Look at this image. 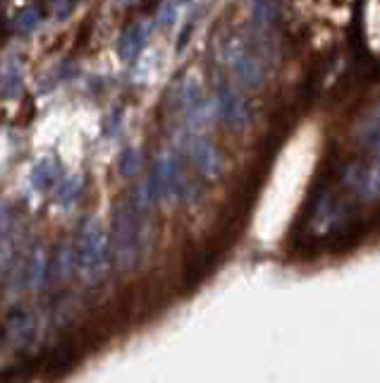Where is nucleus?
<instances>
[{"label":"nucleus","instance_id":"f257e3e1","mask_svg":"<svg viewBox=\"0 0 380 383\" xmlns=\"http://www.w3.org/2000/svg\"><path fill=\"white\" fill-rule=\"evenodd\" d=\"M74 261L79 274L89 283L103 281L110 269V240L103 223L98 218H84L79 225L77 245H74Z\"/></svg>","mask_w":380,"mask_h":383},{"label":"nucleus","instance_id":"f03ea898","mask_svg":"<svg viewBox=\"0 0 380 383\" xmlns=\"http://www.w3.org/2000/svg\"><path fill=\"white\" fill-rule=\"evenodd\" d=\"M113 257L122 274L132 271L139 259V220L132 201H118L113 208Z\"/></svg>","mask_w":380,"mask_h":383},{"label":"nucleus","instance_id":"7ed1b4c3","mask_svg":"<svg viewBox=\"0 0 380 383\" xmlns=\"http://www.w3.org/2000/svg\"><path fill=\"white\" fill-rule=\"evenodd\" d=\"M184 194V177L179 173L177 159L172 154L158 156L149 177V199L151 201H170L172 196Z\"/></svg>","mask_w":380,"mask_h":383},{"label":"nucleus","instance_id":"20e7f679","mask_svg":"<svg viewBox=\"0 0 380 383\" xmlns=\"http://www.w3.org/2000/svg\"><path fill=\"white\" fill-rule=\"evenodd\" d=\"M215 108H218V118L230 130H244L251 120L247 101L232 86H220L218 94H215Z\"/></svg>","mask_w":380,"mask_h":383},{"label":"nucleus","instance_id":"39448f33","mask_svg":"<svg viewBox=\"0 0 380 383\" xmlns=\"http://www.w3.org/2000/svg\"><path fill=\"white\" fill-rule=\"evenodd\" d=\"M230 65L239 84H244L247 89H259L263 84V67L254 55L249 53L244 46L232 43L230 46Z\"/></svg>","mask_w":380,"mask_h":383},{"label":"nucleus","instance_id":"423d86ee","mask_svg":"<svg viewBox=\"0 0 380 383\" xmlns=\"http://www.w3.org/2000/svg\"><path fill=\"white\" fill-rule=\"evenodd\" d=\"M189 159L203 177H218L220 170H223V159H220L218 149L203 137H191Z\"/></svg>","mask_w":380,"mask_h":383},{"label":"nucleus","instance_id":"0eeeda50","mask_svg":"<svg viewBox=\"0 0 380 383\" xmlns=\"http://www.w3.org/2000/svg\"><path fill=\"white\" fill-rule=\"evenodd\" d=\"M182 106H184L186 120H189L191 127L206 125V115H208L206 98H203L201 86H198L196 79H189V82L182 86Z\"/></svg>","mask_w":380,"mask_h":383},{"label":"nucleus","instance_id":"6e6552de","mask_svg":"<svg viewBox=\"0 0 380 383\" xmlns=\"http://www.w3.org/2000/svg\"><path fill=\"white\" fill-rule=\"evenodd\" d=\"M146 39H149V25L146 22H134L122 32L120 43H118V53L125 62H134L139 58V53L144 51Z\"/></svg>","mask_w":380,"mask_h":383},{"label":"nucleus","instance_id":"1a4fd4ad","mask_svg":"<svg viewBox=\"0 0 380 383\" xmlns=\"http://www.w3.org/2000/svg\"><path fill=\"white\" fill-rule=\"evenodd\" d=\"M57 175H60V163H57L55 156H41L36 163L32 166L29 173V182L36 192H50V187L55 184Z\"/></svg>","mask_w":380,"mask_h":383},{"label":"nucleus","instance_id":"9d476101","mask_svg":"<svg viewBox=\"0 0 380 383\" xmlns=\"http://www.w3.org/2000/svg\"><path fill=\"white\" fill-rule=\"evenodd\" d=\"M22 86H25V74H22L20 62L17 60L8 62L3 67V74H0V94L8 98V101H15L22 94Z\"/></svg>","mask_w":380,"mask_h":383},{"label":"nucleus","instance_id":"9b49d317","mask_svg":"<svg viewBox=\"0 0 380 383\" xmlns=\"http://www.w3.org/2000/svg\"><path fill=\"white\" fill-rule=\"evenodd\" d=\"M81 189H84V175L74 173V175H69L67 180H62V184L57 187L55 201H57L60 206H72L74 201L79 199Z\"/></svg>","mask_w":380,"mask_h":383},{"label":"nucleus","instance_id":"f8f14e48","mask_svg":"<svg viewBox=\"0 0 380 383\" xmlns=\"http://www.w3.org/2000/svg\"><path fill=\"white\" fill-rule=\"evenodd\" d=\"M39 25H41V10L36 8V5H27V8H22L13 20L15 32L22 34V36L34 34L39 29Z\"/></svg>","mask_w":380,"mask_h":383},{"label":"nucleus","instance_id":"ddd939ff","mask_svg":"<svg viewBox=\"0 0 380 383\" xmlns=\"http://www.w3.org/2000/svg\"><path fill=\"white\" fill-rule=\"evenodd\" d=\"M43 278H46V249L36 247L32 254V261H29V288L32 290L41 288Z\"/></svg>","mask_w":380,"mask_h":383},{"label":"nucleus","instance_id":"4468645a","mask_svg":"<svg viewBox=\"0 0 380 383\" xmlns=\"http://www.w3.org/2000/svg\"><path fill=\"white\" fill-rule=\"evenodd\" d=\"M364 194L368 199H376L380 196V144L376 149V159H373L371 168H368L366 177H364Z\"/></svg>","mask_w":380,"mask_h":383},{"label":"nucleus","instance_id":"2eb2a0df","mask_svg":"<svg viewBox=\"0 0 380 383\" xmlns=\"http://www.w3.org/2000/svg\"><path fill=\"white\" fill-rule=\"evenodd\" d=\"M139 170H142V154L137 149H125L120 156V175L134 177Z\"/></svg>","mask_w":380,"mask_h":383},{"label":"nucleus","instance_id":"dca6fc26","mask_svg":"<svg viewBox=\"0 0 380 383\" xmlns=\"http://www.w3.org/2000/svg\"><path fill=\"white\" fill-rule=\"evenodd\" d=\"M175 20H177V3H168L165 8L161 10V15H158V27L161 29H168L175 25Z\"/></svg>","mask_w":380,"mask_h":383},{"label":"nucleus","instance_id":"f3484780","mask_svg":"<svg viewBox=\"0 0 380 383\" xmlns=\"http://www.w3.org/2000/svg\"><path fill=\"white\" fill-rule=\"evenodd\" d=\"M53 5V13H55L57 20H67L69 13H72V0H50Z\"/></svg>","mask_w":380,"mask_h":383},{"label":"nucleus","instance_id":"a211bd4d","mask_svg":"<svg viewBox=\"0 0 380 383\" xmlns=\"http://www.w3.org/2000/svg\"><path fill=\"white\" fill-rule=\"evenodd\" d=\"M5 225H8V208L0 204V233L5 230Z\"/></svg>","mask_w":380,"mask_h":383},{"label":"nucleus","instance_id":"6ab92c4d","mask_svg":"<svg viewBox=\"0 0 380 383\" xmlns=\"http://www.w3.org/2000/svg\"><path fill=\"white\" fill-rule=\"evenodd\" d=\"M3 20H5V5L3 0H0V27H3Z\"/></svg>","mask_w":380,"mask_h":383},{"label":"nucleus","instance_id":"aec40b11","mask_svg":"<svg viewBox=\"0 0 380 383\" xmlns=\"http://www.w3.org/2000/svg\"><path fill=\"white\" fill-rule=\"evenodd\" d=\"M177 5H186V3H191V0H175Z\"/></svg>","mask_w":380,"mask_h":383},{"label":"nucleus","instance_id":"412c9836","mask_svg":"<svg viewBox=\"0 0 380 383\" xmlns=\"http://www.w3.org/2000/svg\"><path fill=\"white\" fill-rule=\"evenodd\" d=\"M118 3H125L127 5V3H132V0H118Z\"/></svg>","mask_w":380,"mask_h":383}]
</instances>
